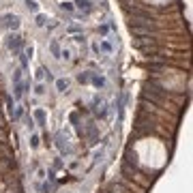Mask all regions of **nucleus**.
<instances>
[{
  "label": "nucleus",
  "instance_id": "obj_1",
  "mask_svg": "<svg viewBox=\"0 0 193 193\" xmlns=\"http://www.w3.org/2000/svg\"><path fill=\"white\" fill-rule=\"evenodd\" d=\"M146 125H157V120H154L152 116L148 114V120H146ZM150 129H152V127H144V125H137V135H140V133H148Z\"/></svg>",
  "mask_w": 193,
  "mask_h": 193
},
{
  "label": "nucleus",
  "instance_id": "obj_2",
  "mask_svg": "<svg viewBox=\"0 0 193 193\" xmlns=\"http://www.w3.org/2000/svg\"><path fill=\"white\" fill-rule=\"evenodd\" d=\"M58 88H60V90H67V82H58Z\"/></svg>",
  "mask_w": 193,
  "mask_h": 193
}]
</instances>
